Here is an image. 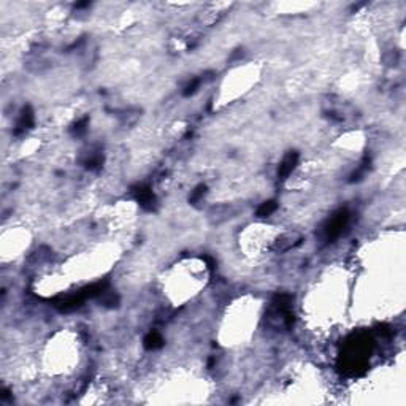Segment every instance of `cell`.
<instances>
[{"instance_id": "cell-1", "label": "cell", "mask_w": 406, "mask_h": 406, "mask_svg": "<svg viewBox=\"0 0 406 406\" xmlns=\"http://www.w3.org/2000/svg\"><path fill=\"white\" fill-rule=\"evenodd\" d=\"M349 221V213L348 210H340L336 211L332 218L327 221V224L324 226V237H325V241H333L336 240L340 235L343 229L346 227V224Z\"/></svg>"}, {"instance_id": "cell-4", "label": "cell", "mask_w": 406, "mask_h": 406, "mask_svg": "<svg viewBox=\"0 0 406 406\" xmlns=\"http://www.w3.org/2000/svg\"><path fill=\"white\" fill-rule=\"evenodd\" d=\"M33 123H35V116H33V111L30 107H25L21 115H19V119L18 123H16V129H14V134L19 135L25 131H29V129L33 127Z\"/></svg>"}, {"instance_id": "cell-6", "label": "cell", "mask_w": 406, "mask_h": 406, "mask_svg": "<svg viewBox=\"0 0 406 406\" xmlns=\"http://www.w3.org/2000/svg\"><path fill=\"white\" fill-rule=\"evenodd\" d=\"M143 346L148 349V351H155V349H159L163 346V338L160 336L159 332H149L148 335L144 336V340H143Z\"/></svg>"}, {"instance_id": "cell-9", "label": "cell", "mask_w": 406, "mask_h": 406, "mask_svg": "<svg viewBox=\"0 0 406 406\" xmlns=\"http://www.w3.org/2000/svg\"><path fill=\"white\" fill-rule=\"evenodd\" d=\"M198 86H200V80L198 78H194L192 81H189L186 84V88L183 91V96L184 97H189V96H192V94H195V91L198 89Z\"/></svg>"}, {"instance_id": "cell-11", "label": "cell", "mask_w": 406, "mask_h": 406, "mask_svg": "<svg viewBox=\"0 0 406 406\" xmlns=\"http://www.w3.org/2000/svg\"><path fill=\"white\" fill-rule=\"evenodd\" d=\"M102 162H103V157L102 155H96V157H92V159H89L88 162H86V167L88 168H97L99 165H102Z\"/></svg>"}, {"instance_id": "cell-3", "label": "cell", "mask_w": 406, "mask_h": 406, "mask_svg": "<svg viewBox=\"0 0 406 406\" xmlns=\"http://www.w3.org/2000/svg\"><path fill=\"white\" fill-rule=\"evenodd\" d=\"M297 163H298V152L297 151H289L286 155H284V159L281 160L279 163V167H278V176L281 179H286L292 171L293 168L297 167Z\"/></svg>"}, {"instance_id": "cell-10", "label": "cell", "mask_w": 406, "mask_h": 406, "mask_svg": "<svg viewBox=\"0 0 406 406\" xmlns=\"http://www.w3.org/2000/svg\"><path fill=\"white\" fill-rule=\"evenodd\" d=\"M88 124H89V118H83V119L80 121V123H76V124L72 127V132L76 134V135L84 134V132H86V127H88Z\"/></svg>"}, {"instance_id": "cell-7", "label": "cell", "mask_w": 406, "mask_h": 406, "mask_svg": "<svg viewBox=\"0 0 406 406\" xmlns=\"http://www.w3.org/2000/svg\"><path fill=\"white\" fill-rule=\"evenodd\" d=\"M276 208H278V203H276V200L264 202V203L257 208V216H259V218H267V216H270L271 213H274Z\"/></svg>"}, {"instance_id": "cell-5", "label": "cell", "mask_w": 406, "mask_h": 406, "mask_svg": "<svg viewBox=\"0 0 406 406\" xmlns=\"http://www.w3.org/2000/svg\"><path fill=\"white\" fill-rule=\"evenodd\" d=\"M86 298L83 297V293L81 292H78L75 293V295H70V297H67L64 300H60L56 303V308L59 311H62V313H68V311H73L76 308H80L83 305V301Z\"/></svg>"}, {"instance_id": "cell-8", "label": "cell", "mask_w": 406, "mask_h": 406, "mask_svg": "<svg viewBox=\"0 0 406 406\" xmlns=\"http://www.w3.org/2000/svg\"><path fill=\"white\" fill-rule=\"evenodd\" d=\"M206 194V186L205 184H200V186H197L194 191H192V194L189 195V203H192V205H195L198 200H200V198L203 197Z\"/></svg>"}, {"instance_id": "cell-2", "label": "cell", "mask_w": 406, "mask_h": 406, "mask_svg": "<svg viewBox=\"0 0 406 406\" xmlns=\"http://www.w3.org/2000/svg\"><path fill=\"white\" fill-rule=\"evenodd\" d=\"M135 198H136V202L140 203L141 208L144 210H148V211H152L154 210V205H155V197L151 191V187L149 186H138L135 191Z\"/></svg>"}]
</instances>
